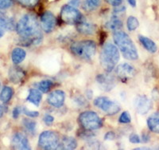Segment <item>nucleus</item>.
Returning <instances> with one entry per match:
<instances>
[{
    "label": "nucleus",
    "mask_w": 159,
    "mask_h": 150,
    "mask_svg": "<svg viewBox=\"0 0 159 150\" xmlns=\"http://www.w3.org/2000/svg\"><path fill=\"white\" fill-rule=\"evenodd\" d=\"M147 125L151 132L159 133V112L154 113L149 117Z\"/></svg>",
    "instance_id": "nucleus-16"
},
{
    "label": "nucleus",
    "mask_w": 159,
    "mask_h": 150,
    "mask_svg": "<svg viewBox=\"0 0 159 150\" xmlns=\"http://www.w3.org/2000/svg\"><path fill=\"white\" fill-rule=\"evenodd\" d=\"M59 143V136L53 131H44L38 139V145L43 149H57Z\"/></svg>",
    "instance_id": "nucleus-6"
},
{
    "label": "nucleus",
    "mask_w": 159,
    "mask_h": 150,
    "mask_svg": "<svg viewBox=\"0 0 159 150\" xmlns=\"http://www.w3.org/2000/svg\"><path fill=\"white\" fill-rule=\"evenodd\" d=\"M106 27L107 29L111 31H119L123 27V22L118 17L113 16V18L107 22Z\"/></svg>",
    "instance_id": "nucleus-21"
},
{
    "label": "nucleus",
    "mask_w": 159,
    "mask_h": 150,
    "mask_svg": "<svg viewBox=\"0 0 159 150\" xmlns=\"http://www.w3.org/2000/svg\"><path fill=\"white\" fill-rule=\"evenodd\" d=\"M12 4V0H0V9H7L11 7Z\"/></svg>",
    "instance_id": "nucleus-32"
},
{
    "label": "nucleus",
    "mask_w": 159,
    "mask_h": 150,
    "mask_svg": "<svg viewBox=\"0 0 159 150\" xmlns=\"http://www.w3.org/2000/svg\"><path fill=\"white\" fill-rule=\"evenodd\" d=\"M3 35H4V29L0 27V38L3 36Z\"/></svg>",
    "instance_id": "nucleus-42"
},
{
    "label": "nucleus",
    "mask_w": 159,
    "mask_h": 150,
    "mask_svg": "<svg viewBox=\"0 0 159 150\" xmlns=\"http://www.w3.org/2000/svg\"><path fill=\"white\" fill-rule=\"evenodd\" d=\"M22 113H23L24 114H25L26 116H28V117H30V118H37V117H38V115H39V113L37 112V111L30 110V109H28L25 108V107L22 108Z\"/></svg>",
    "instance_id": "nucleus-31"
},
{
    "label": "nucleus",
    "mask_w": 159,
    "mask_h": 150,
    "mask_svg": "<svg viewBox=\"0 0 159 150\" xmlns=\"http://www.w3.org/2000/svg\"><path fill=\"white\" fill-rule=\"evenodd\" d=\"M77 146L76 139L72 137H65L60 141L57 149H74Z\"/></svg>",
    "instance_id": "nucleus-17"
},
{
    "label": "nucleus",
    "mask_w": 159,
    "mask_h": 150,
    "mask_svg": "<svg viewBox=\"0 0 159 150\" xmlns=\"http://www.w3.org/2000/svg\"><path fill=\"white\" fill-rule=\"evenodd\" d=\"M97 83L100 85V88L103 90L109 91L115 86V79L107 74H99L96 78Z\"/></svg>",
    "instance_id": "nucleus-14"
},
{
    "label": "nucleus",
    "mask_w": 159,
    "mask_h": 150,
    "mask_svg": "<svg viewBox=\"0 0 159 150\" xmlns=\"http://www.w3.org/2000/svg\"><path fill=\"white\" fill-rule=\"evenodd\" d=\"M26 53L22 48H15L11 54V58L15 64H19L25 59Z\"/></svg>",
    "instance_id": "nucleus-20"
},
{
    "label": "nucleus",
    "mask_w": 159,
    "mask_h": 150,
    "mask_svg": "<svg viewBox=\"0 0 159 150\" xmlns=\"http://www.w3.org/2000/svg\"><path fill=\"white\" fill-rule=\"evenodd\" d=\"M3 107H2V105L0 104V118H2V115H3Z\"/></svg>",
    "instance_id": "nucleus-41"
},
{
    "label": "nucleus",
    "mask_w": 159,
    "mask_h": 150,
    "mask_svg": "<svg viewBox=\"0 0 159 150\" xmlns=\"http://www.w3.org/2000/svg\"><path fill=\"white\" fill-rule=\"evenodd\" d=\"M14 94V90L10 86H5L1 91L0 94V100L3 102V103H7L8 101H11V98Z\"/></svg>",
    "instance_id": "nucleus-23"
},
{
    "label": "nucleus",
    "mask_w": 159,
    "mask_h": 150,
    "mask_svg": "<svg viewBox=\"0 0 159 150\" xmlns=\"http://www.w3.org/2000/svg\"><path fill=\"white\" fill-rule=\"evenodd\" d=\"M16 31L21 38L29 44H38L42 42V35L36 16L32 14L23 15L16 25Z\"/></svg>",
    "instance_id": "nucleus-1"
},
{
    "label": "nucleus",
    "mask_w": 159,
    "mask_h": 150,
    "mask_svg": "<svg viewBox=\"0 0 159 150\" xmlns=\"http://www.w3.org/2000/svg\"><path fill=\"white\" fill-rule=\"evenodd\" d=\"M52 85H53V82L50 80H44V81H40L38 84V88L41 92L47 93L52 88Z\"/></svg>",
    "instance_id": "nucleus-24"
},
{
    "label": "nucleus",
    "mask_w": 159,
    "mask_h": 150,
    "mask_svg": "<svg viewBox=\"0 0 159 150\" xmlns=\"http://www.w3.org/2000/svg\"><path fill=\"white\" fill-rule=\"evenodd\" d=\"M106 2L113 7H119L121 5L123 0H106Z\"/></svg>",
    "instance_id": "nucleus-34"
},
{
    "label": "nucleus",
    "mask_w": 159,
    "mask_h": 150,
    "mask_svg": "<svg viewBox=\"0 0 159 150\" xmlns=\"http://www.w3.org/2000/svg\"><path fill=\"white\" fill-rule=\"evenodd\" d=\"M12 145L16 149H30V142L26 136L22 133H17L12 138Z\"/></svg>",
    "instance_id": "nucleus-13"
},
{
    "label": "nucleus",
    "mask_w": 159,
    "mask_h": 150,
    "mask_svg": "<svg viewBox=\"0 0 159 150\" xmlns=\"http://www.w3.org/2000/svg\"><path fill=\"white\" fill-rule=\"evenodd\" d=\"M113 38L115 43L125 58L128 60H136L139 58L135 45L127 33L117 31L114 33Z\"/></svg>",
    "instance_id": "nucleus-2"
},
{
    "label": "nucleus",
    "mask_w": 159,
    "mask_h": 150,
    "mask_svg": "<svg viewBox=\"0 0 159 150\" xmlns=\"http://www.w3.org/2000/svg\"><path fill=\"white\" fill-rule=\"evenodd\" d=\"M119 121L120 123H123V124L130 123V121H131V117H130V114H129L128 112L125 111V112H123V114L120 115Z\"/></svg>",
    "instance_id": "nucleus-30"
},
{
    "label": "nucleus",
    "mask_w": 159,
    "mask_h": 150,
    "mask_svg": "<svg viewBox=\"0 0 159 150\" xmlns=\"http://www.w3.org/2000/svg\"><path fill=\"white\" fill-rule=\"evenodd\" d=\"M139 41L142 43V45L144 46V48L149 51L150 53H155L157 51V46L155 44V42L151 40L150 38H147V37L143 36V35H139Z\"/></svg>",
    "instance_id": "nucleus-18"
},
{
    "label": "nucleus",
    "mask_w": 159,
    "mask_h": 150,
    "mask_svg": "<svg viewBox=\"0 0 159 150\" xmlns=\"http://www.w3.org/2000/svg\"><path fill=\"white\" fill-rule=\"evenodd\" d=\"M65 99V94L61 90H57L51 93L47 98L48 103L52 106L59 108L63 105Z\"/></svg>",
    "instance_id": "nucleus-12"
},
{
    "label": "nucleus",
    "mask_w": 159,
    "mask_h": 150,
    "mask_svg": "<svg viewBox=\"0 0 159 150\" xmlns=\"http://www.w3.org/2000/svg\"><path fill=\"white\" fill-rule=\"evenodd\" d=\"M79 123L85 130L92 131L98 129L103 125L101 118L93 111H85L80 114Z\"/></svg>",
    "instance_id": "nucleus-5"
},
{
    "label": "nucleus",
    "mask_w": 159,
    "mask_h": 150,
    "mask_svg": "<svg viewBox=\"0 0 159 150\" xmlns=\"http://www.w3.org/2000/svg\"><path fill=\"white\" fill-rule=\"evenodd\" d=\"M80 3V0H70L69 2V4L73 7H76V6H78Z\"/></svg>",
    "instance_id": "nucleus-39"
},
{
    "label": "nucleus",
    "mask_w": 159,
    "mask_h": 150,
    "mask_svg": "<svg viewBox=\"0 0 159 150\" xmlns=\"http://www.w3.org/2000/svg\"><path fill=\"white\" fill-rule=\"evenodd\" d=\"M130 141L131 143H134V144H137V143H140L141 140L137 134L133 133L130 136Z\"/></svg>",
    "instance_id": "nucleus-33"
},
{
    "label": "nucleus",
    "mask_w": 159,
    "mask_h": 150,
    "mask_svg": "<svg viewBox=\"0 0 159 150\" xmlns=\"http://www.w3.org/2000/svg\"><path fill=\"white\" fill-rule=\"evenodd\" d=\"M43 120L46 125H51V124L53 122V121H54V118H53V117H52L51 115H48L47 114V115H45V117H44Z\"/></svg>",
    "instance_id": "nucleus-35"
},
{
    "label": "nucleus",
    "mask_w": 159,
    "mask_h": 150,
    "mask_svg": "<svg viewBox=\"0 0 159 150\" xmlns=\"http://www.w3.org/2000/svg\"><path fill=\"white\" fill-rule=\"evenodd\" d=\"M76 29L83 35H93L96 31V26L91 22L80 21L76 24Z\"/></svg>",
    "instance_id": "nucleus-15"
},
{
    "label": "nucleus",
    "mask_w": 159,
    "mask_h": 150,
    "mask_svg": "<svg viewBox=\"0 0 159 150\" xmlns=\"http://www.w3.org/2000/svg\"><path fill=\"white\" fill-rule=\"evenodd\" d=\"M22 112V109L21 107H16V108H15V109L13 110V118H18V117H19L20 114Z\"/></svg>",
    "instance_id": "nucleus-36"
},
{
    "label": "nucleus",
    "mask_w": 159,
    "mask_h": 150,
    "mask_svg": "<svg viewBox=\"0 0 159 150\" xmlns=\"http://www.w3.org/2000/svg\"><path fill=\"white\" fill-rule=\"evenodd\" d=\"M136 111L141 115L147 114L152 108V101L146 95H139L134 102Z\"/></svg>",
    "instance_id": "nucleus-9"
},
{
    "label": "nucleus",
    "mask_w": 159,
    "mask_h": 150,
    "mask_svg": "<svg viewBox=\"0 0 159 150\" xmlns=\"http://www.w3.org/2000/svg\"><path fill=\"white\" fill-rule=\"evenodd\" d=\"M71 51L78 58L90 60L96 54V45L93 41L84 40L72 43L71 45Z\"/></svg>",
    "instance_id": "nucleus-4"
},
{
    "label": "nucleus",
    "mask_w": 159,
    "mask_h": 150,
    "mask_svg": "<svg viewBox=\"0 0 159 150\" xmlns=\"http://www.w3.org/2000/svg\"><path fill=\"white\" fill-rule=\"evenodd\" d=\"M21 5L26 7H33L38 3L39 0H17Z\"/></svg>",
    "instance_id": "nucleus-29"
},
{
    "label": "nucleus",
    "mask_w": 159,
    "mask_h": 150,
    "mask_svg": "<svg viewBox=\"0 0 159 150\" xmlns=\"http://www.w3.org/2000/svg\"><path fill=\"white\" fill-rule=\"evenodd\" d=\"M116 74L122 81H127L135 74V69L133 65L128 63H123L118 65L116 68Z\"/></svg>",
    "instance_id": "nucleus-10"
},
{
    "label": "nucleus",
    "mask_w": 159,
    "mask_h": 150,
    "mask_svg": "<svg viewBox=\"0 0 159 150\" xmlns=\"http://www.w3.org/2000/svg\"><path fill=\"white\" fill-rule=\"evenodd\" d=\"M116 138V134L113 132H108L106 133V135L104 136L105 140H109V141H111V140H114Z\"/></svg>",
    "instance_id": "nucleus-37"
},
{
    "label": "nucleus",
    "mask_w": 159,
    "mask_h": 150,
    "mask_svg": "<svg viewBox=\"0 0 159 150\" xmlns=\"http://www.w3.org/2000/svg\"><path fill=\"white\" fill-rule=\"evenodd\" d=\"M100 64L107 72L113 70L119 60V52L117 47L112 43L105 44L100 54Z\"/></svg>",
    "instance_id": "nucleus-3"
},
{
    "label": "nucleus",
    "mask_w": 159,
    "mask_h": 150,
    "mask_svg": "<svg viewBox=\"0 0 159 150\" xmlns=\"http://www.w3.org/2000/svg\"><path fill=\"white\" fill-rule=\"evenodd\" d=\"M94 105L98 108L101 109L103 112L108 115H115L121 109V107L117 102L111 101L107 97H99L96 98L94 101Z\"/></svg>",
    "instance_id": "nucleus-8"
},
{
    "label": "nucleus",
    "mask_w": 159,
    "mask_h": 150,
    "mask_svg": "<svg viewBox=\"0 0 159 150\" xmlns=\"http://www.w3.org/2000/svg\"><path fill=\"white\" fill-rule=\"evenodd\" d=\"M61 18L66 24H77L82 21V15L73 6L65 5L61 11Z\"/></svg>",
    "instance_id": "nucleus-7"
},
{
    "label": "nucleus",
    "mask_w": 159,
    "mask_h": 150,
    "mask_svg": "<svg viewBox=\"0 0 159 150\" xmlns=\"http://www.w3.org/2000/svg\"><path fill=\"white\" fill-rule=\"evenodd\" d=\"M100 2H101V0H85L84 7L89 11H93L99 7Z\"/></svg>",
    "instance_id": "nucleus-25"
},
{
    "label": "nucleus",
    "mask_w": 159,
    "mask_h": 150,
    "mask_svg": "<svg viewBox=\"0 0 159 150\" xmlns=\"http://www.w3.org/2000/svg\"><path fill=\"white\" fill-rule=\"evenodd\" d=\"M143 138H144V139H143V141H144V142H147V141H148L149 140H150V138H149V137L147 135L143 136Z\"/></svg>",
    "instance_id": "nucleus-43"
},
{
    "label": "nucleus",
    "mask_w": 159,
    "mask_h": 150,
    "mask_svg": "<svg viewBox=\"0 0 159 150\" xmlns=\"http://www.w3.org/2000/svg\"><path fill=\"white\" fill-rule=\"evenodd\" d=\"M24 126L25 127V128L29 131L30 133H34L36 130V122L30 119H25L23 121Z\"/></svg>",
    "instance_id": "nucleus-28"
},
{
    "label": "nucleus",
    "mask_w": 159,
    "mask_h": 150,
    "mask_svg": "<svg viewBox=\"0 0 159 150\" xmlns=\"http://www.w3.org/2000/svg\"><path fill=\"white\" fill-rule=\"evenodd\" d=\"M24 73L22 70H19L18 68L16 69H11L9 73V77L11 78V81L17 83L18 81H21L23 79L24 77Z\"/></svg>",
    "instance_id": "nucleus-22"
},
{
    "label": "nucleus",
    "mask_w": 159,
    "mask_h": 150,
    "mask_svg": "<svg viewBox=\"0 0 159 150\" xmlns=\"http://www.w3.org/2000/svg\"><path fill=\"white\" fill-rule=\"evenodd\" d=\"M129 2V4H130V6H132V7H135L136 6V0H127Z\"/></svg>",
    "instance_id": "nucleus-40"
},
{
    "label": "nucleus",
    "mask_w": 159,
    "mask_h": 150,
    "mask_svg": "<svg viewBox=\"0 0 159 150\" xmlns=\"http://www.w3.org/2000/svg\"><path fill=\"white\" fill-rule=\"evenodd\" d=\"M0 27L4 30H12L14 27V22L9 18L0 17Z\"/></svg>",
    "instance_id": "nucleus-26"
},
{
    "label": "nucleus",
    "mask_w": 159,
    "mask_h": 150,
    "mask_svg": "<svg viewBox=\"0 0 159 150\" xmlns=\"http://www.w3.org/2000/svg\"><path fill=\"white\" fill-rule=\"evenodd\" d=\"M139 20H138L135 17L130 16L128 18H127V26L129 31H134V30L137 29L138 27H139Z\"/></svg>",
    "instance_id": "nucleus-27"
},
{
    "label": "nucleus",
    "mask_w": 159,
    "mask_h": 150,
    "mask_svg": "<svg viewBox=\"0 0 159 150\" xmlns=\"http://www.w3.org/2000/svg\"><path fill=\"white\" fill-rule=\"evenodd\" d=\"M56 18L54 15L50 11H45L41 17V25L45 32L50 33L54 29Z\"/></svg>",
    "instance_id": "nucleus-11"
},
{
    "label": "nucleus",
    "mask_w": 159,
    "mask_h": 150,
    "mask_svg": "<svg viewBox=\"0 0 159 150\" xmlns=\"http://www.w3.org/2000/svg\"><path fill=\"white\" fill-rule=\"evenodd\" d=\"M153 98H154L155 100H159V92L158 90H154V91H153Z\"/></svg>",
    "instance_id": "nucleus-38"
},
{
    "label": "nucleus",
    "mask_w": 159,
    "mask_h": 150,
    "mask_svg": "<svg viewBox=\"0 0 159 150\" xmlns=\"http://www.w3.org/2000/svg\"><path fill=\"white\" fill-rule=\"evenodd\" d=\"M0 87H1V85H0Z\"/></svg>",
    "instance_id": "nucleus-44"
},
{
    "label": "nucleus",
    "mask_w": 159,
    "mask_h": 150,
    "mask_svg": "<svg viewBox=\"0 0 159 150\" xmlns=\"http://www.w3.org/2000/svg\"><path fill=\"white\" fill-rule=\"evenodd\" d=\"M42 99V95L41 91L38 90L36 89H31L30 90L29 94L27 97V101L31 102L35 106H38L40 105V102Z\"/></svg>",
    "instance_id": "nucleus-19"
}]
</instances>
